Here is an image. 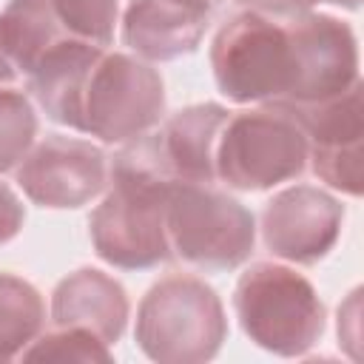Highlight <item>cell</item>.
<instances>
[{"label":"cell","mask_w":364,"mask_h":364,"mask_svg":"<svg viewBox=\"0 0 364 364\" xmlns=\"http://www.w3.org/2000/svg\"><path fill=\"white\" fill-rule=\"evenodd\" d=\"M171 173L154 134H142L114 156L111 191L88 219L94 250L119 270H145L171 256L165 208Z\"/></svg>","instance_id":"obj_1"},{"label":"cell","mask_w":364,"mask_h":364,"mask_svg":"<svg viewBox=\"0 0 364 364\" xmlns=\"http://www.w3.org/2000/svg\"><path fill=\"white\" fill-rule=\"evenodd\" d=\"M136 344L159 364H202L210 361L225 336V307L210 284L196 276L159 279L136 310Z\"/></svg>","instance_id":"obj_2"},{"label":"cell","mask_w":364,"mask_h":364,"mask_svg":"<svg viewBox=\"0 0 364 364\" xmlns=\"http://www.w3.org/2000/svg\"><path fill=\"white\" fill-rule=\"evenodd\" d=\"M233 307L247 338L284 358L304 355L324 333V304L316 287L276 262H256L239 276Z\"/></svg>","instance_id":"obj_3"},{"label":"cell","mask_w":364,"mask_h":364,"mask_svg":"<svg viewBox=\"0 0 364 364\" xmlns=\"http://www.w3.org/2000/svg\"><path fill=\"white\" fill-rule=\"evenodd\" d=\"M165 228L171 250L199 270H233L256 245L253 213L205 182H171Z\"/></svg>","instance_id":"obj_4"},{"label":"cell","mask_w":364,"mask_h":364,"mask_svg":"<svg viewBox=\"0 0 364 364\" xmlns=\"http://www.w3.org/2000/svg\"><path fill=\"white\" fill-rule=\"evenodd\" d=\"M307 165V134L279 105L228 117L216 142V179L236 191H267Z\"/></svg>","instance_id":"obj_5"},{"label":"cell","mask_w":364,"mask_h":364,"mask_svg":"<svg viewBox=\"0 0 364 364\" xmlns=\"http://www.w3.org/2000/svg\"><path fill=\"white\" fill-rule=\"evenodd\" d=\"M219 91L233 102H279L293 80L287 28L256 11L233 14L210 43Z\"/></svg>","instance_id":"obj_6"},{"label":"cell","mask_w":364,"mask_h":364,"mask_svg":"<svg viewBox=\"0 0 364 364\" xmlns=\"http://www.w3.org/2000/svg\"><path fill=\"white\" fill-rule=\"evenodd\" d=\"M165 111V85L156 68L131 54L102 51L82 100V134L102 142H131L148 134Z\"/></svg>","instance_id":"obj_7"},{"label":"cell","mask_w":364,"mask_h":364,"mask_svg":"<svg viewBox=\"0 0 364 364\" xmlns=\"http://www.w3.org/2000/svg\"><path fill=\"white\" fill-rule=\"evenodd\" d=\"M287 40L293 54V80L279 102L282 108L318 105L341 97L358 82V46L353 28L318 11H304L287 20Z\"/></svg>","instance_id":"obj_8"},{"label":"cell","mask_w":364,"mask_h":364,"mask_svg":"<svg viewBox=\"0 0 364 364\" xmlns=\"http://www.w3.org/2000/svg\"><path fill=\"white\" fill-rule=\"evenodd\" d=\"M284 111H290L307 134V159L313 165V173L330 188L358 196L364 159L361 82H355L341 97H333L327 102Z\"/></svg>","instance_id":"obj_9"},{"label":"cell","mask_w":364,"mask_h":364,"mask_svg":"<svg viewBox=\"0 0 364 364\" xmlns=\"http://www.w3.org/2000/svg\"><path fill=\"white\" fill-rule=\"evenodd\" d=\"M108 179L102 148L88 139L51 134L17 165V185L43 208H80L91 202Z\"/></svg>","instance_id":"obj_10"},{"label":"cell","mask_w":364,"mask_h":364,"mask_svg":"<svg viewBox=\"0 0 364 364\" xmlns=\"http://www.w3.org/2000/svg\"><path fill=\"white\" fill-rule=\"evenodd\" d=\"M344 222V208L336 196L316 185H293L279 191L262 210L264 247L296 264H316L324 259Z\"/></svg>","instance_id":"obj_11"},{"label":"cell","mask_w":364,"mask_h":364,"mask_svg":"<svg viewBox=\"0 0 364 364\" xmlns=\"http://www.w3.org/2000/svg\"><path fill=\"white\" fill-rule=\"evenodd\" d=\"M210 6V0H131L122 17V40L145 63L176 60L202 43Z\"/></svg>","instance_id":"obj_12"},{"label":"cell","mask_w":364,"mask_h":364,"mask_svg":"<svg viewBox=\"0 0 364 364\" xmlns=\"http://www.w3.org/2000/svg\"><path fill=\"white\" fill-rule=\"evenodd\" d=\"M51 321L57 327L85 330L111 347L128 324L125 287L97 267H80L54 287Z\"/></svg>","instance_id":"obj_13"},{"label":"cell","mask_w":364,"mask_h":364,"mask_svg":"<svg viewBox=\"0 0 364 364\" xmlns=\"http://www.w3.org/2000/svg\"><path fill=\"white\" fill-rule=\"evenodd\" d=\"M102 51L105 48L68 34L43 54L37 68L28 74V85L48 119L82 131V100Z\"/></svg>","instance_id":"obj_14"},{"label":"cell","mask_w":364,"mask_h":364,"mask_svg":"<svg viewBox=\"0 0 364 364\" xmlns=\"http://www.w3.org/2000/svg\"><path fill=\"white\" fill-rule=\"evenodd\" d=\"M228 117H230L228 108L216 102H199L176 111L162 125V131L154 134L159 159L171 173V179L205 182V185L216 182L213 156Z\"/></svg>","instance_id":"obj_15"},{"label":"cell","mask_w":364,"mask_h":364,"mask_svg":"<svg viewBox=\"0 0 364 364\" xmlns=\"http://www.w3.org/2000/svg\"><path fill=\"white\" fill-rule=\"evenodd\" d=\"M63 37L68 34L51 0H11L0 14V43L20 74H31L43 54Z\"/></svg>","instance_id":"obj_16"},{"label":"cell","mask_w":364,"mask_h":364,"mask_svg":"<svg viewBox=\"0 0 364 364\" xmlns=\"http://www.w3.org/2000/svg\"><path fill=\"white\" fill-rule=\"evenodd\" d=\"M46 304L34 284L0 273V361L20 355L43 330Z\"/></svg>","instance_id":"obj_17"},{"label":"cell","mask_w":364,"mask_h":364,"mask_svg":"<svg viewBox=\"0 0 364 364\" xmlns=\"http://www.w3.org/2000/svg\"><path fill=\"white\" fill-rule=\"evenodd\" d=\"M37 136V114L23 91L0 88V173L17 168Z\"/></svg>","instance_id":"obj_18"},{"label":"cell","mask_w":364,"mask_h":364,"mask_svg":"<svg viewBox=\"0 0 364 364\" xmlns=\"http://www.w3.org/2000/svg\"><path fill=\"white\" fill-rule=\"evenodd\" d=\"M65 34L105 48L114 40L117 0H51Z\"/></svg>","instance_id":"obj_19"},{"label":"cell","mask_w":364,"mask_h":364,"mask_svg":"<svg viewBox=\"0 0 364 364\" xmlns=\"http://www.w3.org/2000/svg\"><path fill=\"white\" fill-rule=\"evenodd\" d=\"M26 361H111V350L97 336L77 327H57L23 350Z\"/></svg>","instance_id":"obj_20"},{"label":"cell","mask_w":364,"mask_h":364,"mask_svg":"<svg viewBox=\"0 0 364 364\" xmlns=\"http://www.w3.org/2000/svg\"><path fill=\"white\" fill-rule=\"evenodd\" d=\"M23 222H26V210L20 196L6 182H0V245L11 242L20 233Z\"/></svg>","instance_id":"obj_21"},{"label":"cell","mask_w":364,"mask_h":364,"mask_svg":"<svg viewBox=\"0 0 364 364\" xmlns=\"http://www.w3.org/2000/svg\"><path fill=\"white\" fill-rule=\"evenodd\" d=\"M239 3L247 11H256V14H264V17H273V20H290V17H299V14L310 11L321 0H239Z\"/></svg>","instance_id":"obj_22"},{"label":"cell","mask_w":364,"mask_h":364,"mask_svg":"<svg viewBox=\"0 0 364 364\" xmlns=\"http://www.w3.org/2000/svg\"><path fill=\"white\" fill-rule=\"evenodd\" d=\"M17 68H14V63L9 60V54H6V48H3V43H0V88L3 85H11L14 80H17Z\"/></svg>","instance_id":"obj_23"},{"label":"cell","mask_w":364,"mask_h":364,"mask_svg":"<svg viewBox=\"0 0 364 364\" xmlns=\"http://www.w3.org/2000/svg\"><path fill=\"white\" fill-rule=\"evenodd\" d=\"M330 3H336V6H347V9H355V6H358V0H330Z\"/></svg>","instance_id":"obj_24"},{"label":"cell","mask_w":364,"mask_h":364,"mask_svg":"<svg viewBox=\"0 0 364 364\" xmlns=\"http://www.w3.org/2000/svg\"><path fill=\"white\" fill-rule=\"evenodd\" d=\"M210 3H216V0H210Z\"/></svg>","instance_id":"obj_25"}]
</instances>
